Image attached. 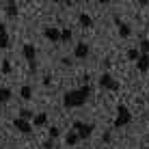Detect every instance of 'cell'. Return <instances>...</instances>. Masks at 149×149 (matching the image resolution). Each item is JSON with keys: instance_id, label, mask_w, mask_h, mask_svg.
I'll use <instances>...</instances> for the list:
<instances>
[{"instance_id": "1", "label": "cell", "mask_w": 149, "mask_h": 149, "mask_svg": "<svg viewBox=\"0 0 149 149\" xmlns=\"http://www.w3.org/2000/svg\"><path fill=\"white\" fill-rule=\"evenodd\" d=\"M91 97V86L84 84L80 89H71L63 95V106L65 108H80V106L86 104V100Z\"/></svg>"}, {"instance_id": "2", "label": "cell", "mask_w": 149, "mask_h": 149, "mask_svg": "<svg viewBox=\"0 0 149 149\" xmlns=\"http://www.w3.org/2000/svg\"><path fill=\"white\" fill-rule=\"evenodd\" d=\"M130 121H132L130 108H127V106H123V104H119V108H117V117H115V121H112V127H115V130L125 127Z\"/></svg>"}, {"instance_id": "3", "label": "cell", "mask_w": 149, "mask_h": 149, "mask_svg": "<svg viewBox=\"0 0 149 149\" xmlns=\"http://www.w3.org/2000/svg\"><path fill=\"white\" fill-rule=\"evenodd\" d=\"M22 54H24V58L28 61V67H30V71H35V56H37V50H35V45L33 43H24L22 45Z\"/></svg>"}, {"instance_id": "4", "label": "cell", "mask_w": 149, "mask_h": 149, "mask_svg": "<svg viewBox=\"0 0 149 149\" xmlns=\"http://www.w3.org/2000/svg\"><path fill=\"white\" fill-rule=\"evenodd\" d=\"M95 130L93 123H82V121H74V132H78L80 138H89L91 132Z\"/></svg>"}, {"instance_id": "5", "label": "cell", "mask_w": 149, "mask_h": 149, "mask_svg": "<svg viewBox=\"0 0 149 149\" xmlns=\"http://www.w3.org/2000/svg\"><path fill=\"white\" fill-rule=\"evenodd\" d=\"M100 86L102 89H108V91H119V82L112 78L110 74H102L100 76Z\"/></svg>"}, {"instance_id": "6", "label": "cell", "mask_w": 149, "mask_h": 149, "mask_svg": "<svg viewBox=\"0 0 149 149\" xmlns=\"http://www.w3.org/2000/svg\"><path fill=\"white\" fill-rule=\"evenodd\" d=\"M13 125H15V130L22 132V134H30V132H33V123L26 121V119H19V117L13 119Z\"/></svg>"}, {"instance_id": "7", "label": "cell", "mask_w": 149, "mask_h": 149, "mask_svg": "<svg viewBox=\"0 0 149 149\" xmlns=\"http://www.w3.org/2000/svg\"><path fill=\"white\" fill-rule=\"evenodd\" d=\"M43 35H45V39H50L52 43H58L61 41V28H56V26H48L43 30Z\"/></svg>"}, {"instance_id": "8", "label": "cell", "mask_w": 149, "mask_h": 149, "mask_svg": "<svg viewBox=\"0 0 149 149\" xmlns=\"http://www.w3.org/2000/svg\"><path fill=\"white\" fill-rule=\"evenodd\" d=\"M74 56H76V58H80V61L86 58V56H89V45H86L84 41H80V43L74 48Z\"/></svg>"}, {"instance_id": "9", "label": "cell", "mask_w": 149, "mask_h": 149, "mask_svg": "<svg viewBox=\"0 0 149 149\" xmlns=\"http://www.w3.org/2000/svg\"><path fill=\"white\" fill-rule=\"evenodd\" d=\"M0 48L2 50L11 48V39H9V33H7V26H4V24H0Z\"/></svg>"}, {"instance_id": "10", "label": "cell", "mask_w": 149, "mask_h": 149, "mask_svg": "<svg viewBox=\"0 0 149 149\" xmlns=\"http://www.w3.org/2000/svg\"><path fill=\"white\" fill-rule=\"evenodd\" d=\"M115 22H117V26H119V35H121L123 39H127V37H130V35H132V30H130V26H127V24H123L121 19L117 17V15H115Z\"/></svg>"}, {"instance_id": "11", "label": "cell", "mask_w": 149, "mask_h": 149, "mask_svg": "<svg viewBox=\"0 0 149 149\" xmlns=\"http://www.w3.org/2000/svg\"><path fill=\"white\" fill-rule=\"evenodd\" d=\"M136 67H138V71L145 74V71L149 69V54H141V58L136 61Z\"/></svg>"}, {"instance_id": "12", "label": "cell", "mask_w": 149, "mask_h": 149, "mask_svg": "<svg viewBox=\"0 0 149 149\" xmlns=\"http://www.w3.org/2000/svg\"><path fill=\"white\" fill-rule=\"evenodd\" d=\"M78 22H80L82 28H91V26H93V19H91L89 13H80V15H78Z\"/></svg>"}, {"instance_id": "13", "label": "cell", "mask_w": 149, "mask_h": 149, "mask_svg": "<svg viewBox=\"0 0 149 149\" xmlns=\"http://www.w3.org/2000/svg\"><path fill=\"white\" fill-rule=\"evenodd\" d=\"M45 123H48V115H45V112L35 115V119H33V125H35V127H43Z\"/></svg>"}, {"instance_id": "14", "label": "cell", "mask_w": 149, "mask_h": 149, "mask_svg": "<svg viewBox=\"0 0 149 149\" xmlns=\"http://www.w3.org/2000/svg\"><path fill=\"white\" fill-rule=\"evenodd\" d=\"M17 11H19L17 2H7V4H4V13L11 15V17H15V15H17Z\"/></svg>"}, {"instance_id": "15", "label": "cell", "mask_w": 149, "mask_h": 149, "mask_svg": "<svg viewBox=\"0 0 149 149\" xmlns=\"http://www.w3.org/2000/svg\"><path fill=\"white\" fill-rule=\"evenodd\" d=\"M78 141H80V136H78V132H69L67 136H65V143H67L69 147H76L78 145Z\"/></svg>"}, {"instance_id": "16", "label": "cell", "mask_w": 149, "mask_h": 149, "mask_svg": "<svg viewBox=\"0 0 149 149\" xmlns=\"http://www.w3.org/2000/svg\"><path fill=\"white\" fill-rule=\"evenodd\" d=\"M11 89H7V86H2V89H0V106H2L4 104V102H9V100H11Z\"/></svg>"}, {"instance_id": "17", "label": "cell", "mask_w": 149, "mask_h": 149, "mask_svg": "<svg viewBox=\"0 0 149 149\" xmlns=\"http://www.w3.org/2000/svg\"><path fill=\"white\" fill-rule=\"evenodd\" d=\"M19 97H24V100H30V97H33V89H30L28 84H24L22 89H19Z\"/></svg>"}, {"instance_id": "18", "label": "cell", "mask_w": 149, "mask_h": 149, "mask_svg": "<svg viewBox=\"0 0 149 149\" xmlns=\"http://www.w3.org/2000/svg\"><path fill=\"white\" fill-rule=\"evenodd\" d=\"M61 41L63 43H69L71 41V30L69 28H61Z\"/></svg>"}, {"instance_id": "19", "label": "cell", "mask_w": 149, "mask_h": 149, "mask_svg": "<svg viewBox=\"0 0 149 149\" xmlns=\"http://www.w3.org/2000/svg\"><path fill=\"white\" fill-rule=\"evenodd\" d=\"M138 58H141V52H138L136 48H130V50H127V61H134V63H136Z\"/></svg>"}, {"instance_id": "20", "label": "cell", "mask_w": 149, "mask_h": 149, "mask_svg": "<svg viewBox=\"0 0 149 149\" xmlns=\"http://www.w3.org/2000/svg\"><path fill=\"white\" fill-rule=\"evenodd\" d=\"M19 119H26V121H33L35 119V112H30V110H19Z\"/></svg>"}, {"instance_id": "21", "label": "cell", "mask_w": 149, "mask_h": 149, "mask_svg": "<svg viewBox=\"0 0 149 149\" xmlns=\"http://www.w3.org/2000/svg\"><path fill=\"white\" fill-rule=\"evenodd\" d=\"M141 52L143 54H149V39H143L141 41Z\"/></svg>"}, {"instance_id": "22", "label": "cell", "mask_w": 149, "mask_h": 149, "mask_svg": "<svg viewBox=\"0 0 149 149\" xmlns=\"http://www.w3.org/2000/svg\"><path fill=\"white\" fill-rule=\"evenodd\" d=\"M11 61H2V74H11Z\"/></svg>"}, {"instance_id": "23", "label": "cell", "mask_w": 149, "mask_h": 149, "mask_svg": "<svg viewBox=\"0 0 149 149\" xmlns=\"http://www.w3.org/2000/svg\"><path fill=\"white\" fill-rule=\"evenodd\" d=\"M58 136H61V130H58V127H54V125H52V127H50V138L54 141V138H58Z\"/></svg>"}, {"instance_id": "24", "label": "cell", "mask_w": 149, "mask_h": 149, "mask_svg": "<svg viewBox=\"0 0 149 149\" xmlns=\"http://www.w3.org/2000/svg\"><path fill=\"white\" fill-rule=\"evenodd\" d=\"M43 149H52V141H45L43 143Z\"/></svg>"}, {"instance_id": "25", "label": "cell", "mask_w": 149, "mask_h": 149, "mask_svg": "<svg viewBox=\"0 0 149 149\" xmlns=\"http://www.w3.org/2000/svg\"><path fill=\"white\" fill-rule=\"evenodd\" d=\"M141 149H149V147H141Z\"/></svg>"}, {"instance_id": "26", "label": "cell", "mask_w": 149, "mask_h": 149, "mask_svg": "<svg viewBox=\"0 0 149 149\" xmlns=\"http://www.w3.org/2000/svg\"><path fill=\"white\" fill-rule=\"evenodd\" d=\"M0 141H2V134H0Z\"/></svg>"}, {"instance_id": "27", "label": "cell", "mask_w": 149, "mask_h": 149, "mask_svg": "<svg viewBox=\"0 0 149 149\" xmlns=\"http://www.w3.org/2000/svg\"><path fill=\"white\" fill-rule=\"evenodd\" d=\"M0 115H2V108H0Z\"/></svg>"}, {"instance_id": "28", "label": "cell", "mask_w": 149, "mask_h": 149, "mask_svg": "<svg viewBox=\"0 0 149 149\" xmlns=\"http://www.w3.org/2000/svg\"><path fill=\"white\" fill-rule=\"evenodd\" d=\"M104 149H110V147H104Z\"/></svg>"}, {"instance_id": "29", "label": "cell", "mask_w": 149, "mask_h": 149, "mask_svg": "<svg viewBox=\"0 0 149 149\" xmlns=\"http://www.w3.org/2000/svg\"><path fill=\"white\" fill-rule=\"evenodd\" d=\"M76 149H80V147H76Z\"/></svg>"}]
</instances>
